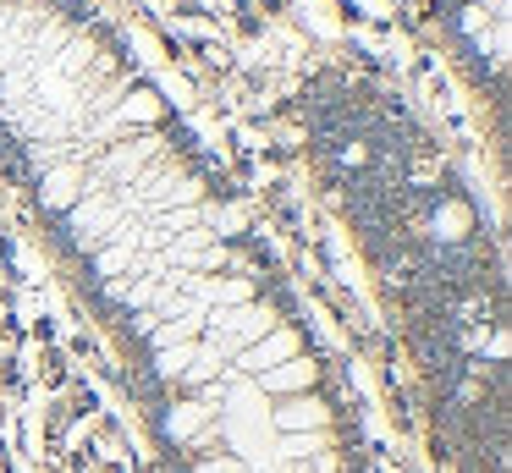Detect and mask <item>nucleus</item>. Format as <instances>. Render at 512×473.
<instances>
[{
    "label": "nucleus",
    "mask_w": 512,
    "mask_h": 473,
    "mask_svg": "<svg viewBox=\"0 0 512 473\" xmlns=\"http://www.w3.org/2000/svg\"><path fill=\"white\" fill-rule=\"evenodd\" d=\"M314 385V363L309 358H287V363H276V369H265V391H309Z\"/></svg>",
    "instance_id": "1"
},
{
    "label": "nucleus",
    "mask_w": 512,
    "mask_h": 473,
    "mask_svg": "<svg viewBox=\"0 0 512 473\" xmlns=\"http://www.w3.org/2000/svg\"><path fill=\"white\" fill-rule=\"evenodd\" d=\"M276 424L287 429V435H303V429H325V407L309 402V396H298V402L276 407Z\"/></svg>",
    "instance_id": "2"
},
{
    "label": "nucleus",
    "mask_w": 512,
    "mask_h": 473,
    "mask_svg": "<svg viewBox=\"0 0 512 473\" xmlns=\"http://www.w3.org/2000/svg\"><path fill=\"white\" fill-rule=\"evenodd\" d=\"M292 347H298V341H292V330H276V336H270L265 347L254 352V369H276V363H287Z\"/></svg>",
    "instance_id": "3"
},
{
    "label": "nucleus",
    "mask_w": 512,
    "mask_h": 473,
    "mask_svg": "<svg viewBox=\"0 0 512 473\" xmlns=\"http://www.w3.org/2000/svg\"><path fill=\"white\" fill-rule=\"evenodd\" d=\"M204 424V407H182V413H171V435H188V429Z\"/></svg>",
    "instance_id": "4"
},
{
    "label": "nucleus",
    "mask_w": 512,
    "mask_h": 473,
    "mask_svg": "<svg viewBox=\"0 0 512 473\" xmlns=\"http://www.w3.org/2000/svg\"><path fill=\"white\" fill-rule=\"evenodd\" d=\"M199 473H237V462H204Z\"/></svg>",
    "instance_id": "5"
}]
</instances>
